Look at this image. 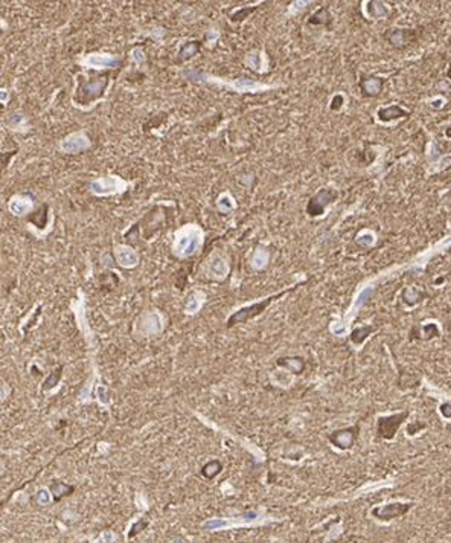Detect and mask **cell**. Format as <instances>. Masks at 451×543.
Segmentation results:
<instances>
[{"mask_svg": "<svg viewBox=\"0 0 451 543\" xmlns=\"http://www.w3.org/2000/svg\"><path fill=\"white\" fill-rule=\"evenodd\" d=\"M410 506H411V503H400V502L389 503L386 506H380V508H375L372 511V514L376 519H380V520H392L395 517L406 514L410 510Z\"/></svg>", "mask_w": 451, "mask_h": 543, "instance_id": "cell-7", "label": "cell"}, {"mask_svg": "<svg viewBox=\"0 0 451 543\" xmlns=\"http://www.w3.org/2000/svg\"><path fill=\"white\" fill-rule=\"evenodd\" d=\"M281 295H282V293H279V295H276V296H272V298H267L264 302H258V304H255V305L246 307V309L240 310L238 313H235V315H233V316L229 319L227 327H233V325H235V323L246 322V320H248L250 317H255L256 315H259L261 312H264V310H265V307H267L270 302H272L273 299H276V298H279Z\"/></svg>", "mask_w": 451, "mask_h": 543, "instance_id": "cell-6", "label": "cell"}, {"mask_svg": "<svg viewBox=\"0 0 451 543\" xmlns=\"http://www.w3.org/2000/svg\"><path fill=\"white\" fill-rule=\"evenodd\" d=\"M11 99V93L8 89H0V104H8Z\"/></svg>", "mask_w": 451, "mask_h": 543, "instance_id": "cell-20", "label": "cell"}, {"mask_svg": "<svg viewBox=\"0 0 451 543\" xmlns=\"http://www.w3.org/2000/svg\"><path fill=\"white\" fill-rule=\"evenodd\" d=\"M255 9H256V6H253V8H244V9H241V11H238V12L233 14V15H232V20H233V22H241V20H244V19H246V17H247L251 11H255Z\"/></svg>", "mask_w": 451, "mask_h": 543, "instance_id": "cell-19", "label": "cell"}, {"mask_svg": "<svg viewBox=\"0 0 451 543\" xmlns=\"http://www.w3.org/2000/svg\"><path fill=\"white\" fill-rule=\"evenodd\" d=\"M378 116H380L381 121H392V119H398V118H404L407 116V112L403 110L401 107L398 105H390L387 108H381L380 112H378Z\"/></svg>", "mask_w": 451, "mask_h": 543, "instance_id": "cell-13", "label": "cell"}, {"mask_svg": "<svg viewBox=\"0 0 451 543\" xmlns=\"http://www.w3.org/2000/svg\"><path fill=\"white\" fill-rule=\"evenodd\" d=\"M3 505H5V500H0V513L3 510Z\"/></svg>", "mask_w": 451, "mask_h": 543, "instance_id": "cell-21", "label": "cell"}, {"mask_svg": "<svg viewBox=\"0 0 451 543\" xmlns=\"http://www.w3.org/2000/svg\"><path fill=\"white\" fill-rule=\"evenodd\" d=\"M383 84H384V80L378 78V77H365L360 81V87H362L363 95H366V96H376L381 92Z\"/></svg>", "mask_w": 451, "mask_h": 543, "instance_id": "cell-10", "label": "cell"}, {"mask_svg": "<svg viewBox=\"0 0 451 543\" xmlns=\"http://www.w3.org/2000/svg\"><path fill=\"white\" fill-rule=\"evenodd\" d=\"M147 527H148V520H147V519H139V520L133 525V527H131V530H130V533H128V537L131 539V537L137 536L140 531H143Z\"/></svg>", "mask_w": 451, "mask_h": 543, "instance_id": "cell-18", "label": "cell"}, {"mask_svg": "<svg viewBox=\"0 0 451 543\" xmlns=\"http://www.w3.org/2000/svg\"><path fill=\"white\" fill-rule=\"evenodd\" d=\"M329 22H331V15L328 12V8H320L310 19L311 25H328Z\"/></svg>", "mask_w": 451, "mask_h": 543, "instance_id": "cell-16", "label": "cell"}, {"mask_svg": "<svg viewBox=\"0 0 451 543\" xmlns=\"http://www.w3.org/2000/svg\"><path fill=\"white\" fill-rule=\"evenodd\" d=\"M198 49H200V43H198V42H192V43L185 45L183 49L180 50V60H188V58H191L192 55H195V53L198 52Z\"/></svg>", "mask_w": 451, "mask_h": 543, "instance_id": "cell-17", "label": "cell"}, {"mask_svg": "<svg viewBox=\"0 0 451 543\" xmlns=\"http://www.w3.org/2000/svg\"><path fill=\"white\" fill-rule=\"evenodd\" d=\"M335 198H337V192L334 189H322L310 200L308 206H306V212L311 217H319L325 212V208L329 203H332V200H335Z\"/></svg>", "mask_w": 451, "mask_h": 543, "instance_id": "cell-4", "label": "cell"}, {"mask_svg": "<svg viewBox=\"0 0 451 543\" xmlns=\"http://www.w3.org/2000/svg\"><path fill=\"white\" fill-rule=\"evenodd\" d=\"M116 255H118V260L121 261V264H123V266H133V264H136V260H137L134 250L128 246H119L116 250Z\"/></svg>", "mask_w": 451, "mask_h": 543, "instance_id": "cell-14", "label": "cell"}, {"mask_svg": "<svg viewBox=\"0 0 451 543\" xmlns=\"http://www.w3.org/2000/svg\"><path fill=\"white\" fill-rule=\"evenodd\" d=\"M127 186H128V183L118 176H104V177H96L93 180H90L88 191L96 197H105V195L121 194L127 189Z\"/></svg>", "mask_w": 451, "mask_h": 543, "instance_id": "cell-1", "label": "cell"}, {"mask_svg": "<svg viewBox=\"0 0 451 543\" xmlns=\"http://www.w3.org/2000/svg\"><path fill=\"white\" fill-rule=\"evenodd\" d=\"M61 375H63V366H60V368H57L55 371H53V372H50L49 374V377L44 380V383H43V386H41V389L43 391H49V389H53V388H55L58 383H60V380H61Z\"/></svg>", "mask_w": 451, "mask_h": 543, "instance_id": "cell-15", "label": "cell"}, {"mask_svg": "<svg viewBox=\"0 0 451 543\" xmlns=\"http://www.w3.org/2000/svg\"><path fill=\"white\" fill-rule=\"evenodd\" d=\"M49 490L52 493V498L55 502H60L63 498H67L70 495H74L75 492V487L70 485V484H66L63 481H52V484L49 485Z\"/></svg>", "mask_w": 451, "mask_h": 543, "instance_id": "cell-11", "label": "cell"}, {"mask_svg": "<svg viewBox=\"0 0 451 543\" xmlns=\"http://www.w3.org/2000/svg\"><path fill=\"white\" fill-rule=\"evenodd\" d=\"M407 417V413H401V415H393V417H387V418H381L380 420V433L384 438H392L393 433L396 432V429L400 427L401 421Z\"/></svg>", "mask_w": 451, "mask_h": 543, "instance_id": "cell-8", "label": "cell"}, {"mask_svg": "<svg viewBox=\"0 0 451 543\" xmlns=\"http://www.w3.org/2000/svg\"><path fill=\"white\" fill-rule=\"evenodd\" d=\"M414 39H416V31H409V29H395L389 35V42L395 47H404Z\"/></svg>", "mask_w": 451, "mask_h": 543, "instance_id": "cell-9", "label": "cell"}, {"mask_svg": "<svg viewBox=\"0 0 451 543\" xmlns=\"http://www.w3.org/2000/svg\"><path fill=\"white\" fill-rule=\"evenodd\" d=\"M92 147V140L84 130H77L69 133L58 142V150L63 154H80Z\"/></svg>", "mask_w": 451, "mask_h": 543, "instance_id": "cell-3", "label": "cell"}, {"mask_svg": "<svg viewBox=\"0 0 451 543\" xmlns=\"http://www.w3.org/2000/svg\"><path fill=\"white\" fill-rule=\"evenodd\" d=\"M35 208L34 198L28 194H14L8 200V211L14 217H25Z\"/></svg>", "mask_w": 451, "mask_h": 543, "instance_id": "cell-5", "label": "cell"}, {"mask_svg": "<svg viewBox=\"0 0 451 543\" xmlns=\"http://www.w3.org/2000/svg\"><path fill=\"white\" fill-rule=\"evenodd\" d=\"M197 246V237L194 235V232H183L180 237L177 238V249L183 253V255H189V253L194 252Z\"/></svg>", "mask_w": 451, "mask_h": 543, "instance_id": "cell-12", "label": "cell"}, {"mask_svg": "<svg viewBox=\"0 0 451 543\" xmlns=\"http://www.w3.org/2000/svg\"><path fill=\"white\" fill-rule=\"evenodd\" d=\"M77 63L85 69L102 70V69H116L121 66V60L113 53L104 52H90L87 55H81L77 58Z\"/></svg>", "mask_w": 451, "mask_h": 543, "instance_id": "cell-2", "label": "cell"}]
</instances>
